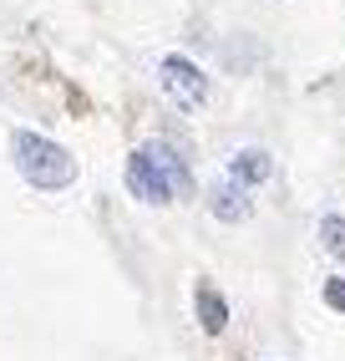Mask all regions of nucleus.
<instances>
[{"label": "nucleus", "mask_w": 345, "mask_h": 361, "mask_svg": "<svg viewBox=\"0 0 345 361\" xmlns=\"http://www.w3.org/2000/svg\"><path fill=\"white\" fill-rule=\"evenodd\" d=\"M199 326L208 331V336H218L229 326V300L213 290V285H199Z\"/></svg>", "instance_id": "obj_7"}, {"label": "nucleus", "mask_w": 345, "mask_h": 361, "mask_svg": "<svg viewBox=\"0 0 345 361\" xmlns=\"http://www.w3.org/2000/svg\"><path fill=\"white\" fill-rule=\"evenodd\" d=\"M208 214H213V219H224V224H244L254 214V199H249V188H244V183L224 178V183L208 188Z\"/></svg>", "instance_id": "obj_4"}, {"label": "nucleus", "mask_w": 345, "mask_h": 361, "mask_svg": "<svg viewBox=\"0 0 345 361\" xmlns=\"http://www.w3.org/2000/svg\"><path fill=\"white\" fill-rule=\"evenodd\" d=\"M158 82H163V92H168V102H178V107H188V112L208 102V77H203L188 56H163Z\"/></svg>", "instance_id": "obj_2"}, {"label": "nucleus", "mask_w": 345, "mask_h": 361, "mask_svg": "<svg viewBox=\"0 0 345 361\" xmlns=\"http://www.w3.org/2000/svg\"><path fill=\"white\" fill-rule=\"evenodd\" d=\"M122 178H127V194L132 199H142V204H168L172 194H168V183L158 178V168H153V158H147L142 148L127 158V168H122Z\"/></svg>", "instance_id": "obj_3"}, {"label": "nucleus", "mask_w": 345, "mask_h": 361, "mask_svg": "<svg viewBox=\"0 0 345 361\" xmlns=\"http://www.w3.org/2000/svg\"><path fill=\"white\" fill-rule=\"evenodd\" d=\"M269 173H275V158H269L264 148H239V153H234V163H229V178H234V183H244V188L269 183Z\"/></svg>", "instance_id": "obj_6"}, {"label": "nucleus", "mask_w": 345, "mask_h": 361, "mask_svg": "<svg viewBox=\"0 0 345 361\" xmlns=\"http://www.w3.org/2000/svg\"><path fill=\"white\" fill-rule=\"evenodd\" d=\"M325 305L345 310V280H325Z\"/></svg>", "instance_id": "obj_9"}, {"label": "nucleus", "mask_w": 345, "mask_h": 361, "mask_svg": "<svg viewBox=\"0 0 345 361\" xmlns=\"http://www.w3.org/2000/svg\"><path fill=\"white\" fill-rule=\"evenodd\" d=\"M142 153L153 158V168H158V178L168 183V194L172 199H193V173L178 163V153L168 148V142H142Z\"/></svg>", "instance_id": "obj_5"}, {"label": "nucleus", "mask_w": 345, "mask_h": 361, "mask_svg": "<svg viewBox=\"0 0 345 361\" xmlns=\"http://www.w3.org/2000/svg\"><path fill=\"white\" fill-rule=\"evenodd\" d=\"M320 245H325V255L345 259V219L340 214H325V219H320Z\"/></svg>", "instance_id": "obj_8"}, {"label": "nucleus", "mask_w": 345, "mask_h": 361, "mask_svg": "<svg viewBox=\"0 0 345 361\" xmlns=\"http://www.w3.org/2000/svg\"><path fill=\"white\" fill-rule=\"evenodd\" d=\"M11 158L20 168V178L36 183L41 194H56V188H66L71 178H77V158H71L61 142L41 137V133H26V128L11 137Z\"/></svg>", "instance_id": "obj_1"}]
</instances>
